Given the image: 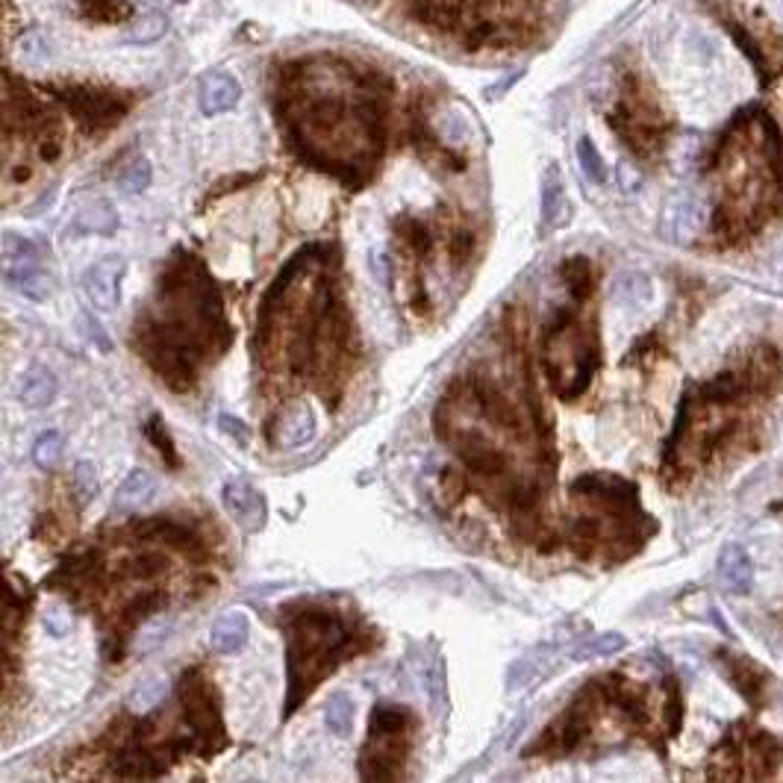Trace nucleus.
Segmentation results:
<instances>
[{
    "mask_svg": "<svg viewBox=\"0 0 783 783\" xmlns=\"http://www.w3.org/2000/svg\"><path fill=\"white\" fill-rule=\"evenodd\" d=\"M577 507L572 545L583 554L607 551L610 563L625 560L654 530L642 513L639 489L619 474H583L569 489Z\"/></svg>",
    "mask_w": 783,
    "mask_h": 783,
    "instance_id": "nucleus-2",
    "label": "nucleus"
},
{
    "mask_svg": "<svg viewBox=\"0 0 783 783\" xmlns=\"http://www.w3.org/2000/svg\"><path fill=\"white\" fill-rule=\"evenodd\" d=\"M151 177H154L151 162L145 157L133 159V162L127 165V171L121 174V189H124V195H139V192H145V189L151 186Z\"/></svg>",
    "mask_w": 783,
    "mask_h": 783,
    "instance_id": "nucleus-26",
    "label": "nucleus"
},
{
    "mask_svg": "<svg viewBox=\"0 0 783 783\" xmlns=\"http://www.w3.org/2000/svg\"><path fill=\"white\" fill-rule=\"evenodd\" d=\"M577 162H580V171L586 174V180H592L595 186H604V183H607V165H604V159H601L595 142H592L589 136H583V139L577 142Z\"/></svg>",
    "mask_w": 783,
    "mask_h": 783,
    "instance_id": "nucleus-23",
    "label": "nucleus"
},
{
    "mask_svg": "<svg viewBox=\"0 0 783 783\" xmlns=\"http://www.w3.org/2000/svg\"><path fill=\"white\" fill-rule=\"evenodd\" d=\"M56 389H59V383H56L51 368L30 366L18 380V401L27 410H45L53 404Z\"/></svg>",
    "mask_w": 783,
    "mask_h": 783,
    "instance_id": "nucleus-15",
    "label": "nucleus"
},
{
    "mask_svg": "<svg viewBox=\"0 0 783 783\" xmlns=\"http://www.w3.org/2000/svg\"><path fill=\"white\" fill-rule=\"evenodd\" d=\"M719 580L722 586L731 592V595H748L751 586H754V566H751V557L745 554L742 545H725L722 554H719Z\"/></svg>",
    "mask_w": 783,
    "mask_h": 783,
    "instance_id": "nucleus-12",
    "label": "nucleus"
},
{
    "mask_svg": "<svg viewBox=\"0 0 783 783\" xmlns=\"http://www.w3.org/2000/svg\"><path fill=\"white\" fill-rule=\"evenodd\" d=\"M418 719L410 707L377 704L368 719V736L360 751V781L401 783L413 754Z\"/></svg>",
    "mask_w": 783,
    "mask_h": 783,
    "instance_id": "nucleus-3",
    "label": "nucleus"
},
{
    "mask_svg": "<svg viewBox=\"0 0 783 783\" xmlns=\"http://www.w3.org/2000/svg\"><path fill=\"white\" fill-rule=\"evenodd\" d=\"M165 30H168V18L162 12H151L142 21H133V27L121 36V42H127V45H154V42H159L165 36Z\"/></svg>",
    "mask_w": 783,
    "mask_h": 783,
    "instance_id": "nucleus-22",
    "label": "nucleus"
},
{
    "mask_svg": "<svg viewBox=\"0 0 783 783\" xmlns=\"http://www.w3.org/2000/svg\"><path fill=\"white\" fill-rule=\"evenodd\" d=\"M242 101V86L233 74L227 71H209L201 77L198 86V104L204 115H218V112H230L233 106Z\"/></svg>",
    "mask_w": 783,
    "mask_h": 783,
    "instance_id": "nucleus-10",
    "label": "nucleus"
},
{
    "mask_svg": "<svg viewBox=\"0 0 783 783\" xmlns=\"http://www.w3.org/2000/svg\"><path fill=\"white\" fill-rule=\"evenodd\" d=\"M221 501H224V510L230 513V519L242 530H260L265 524V498L248 480H242V477L227 480L221 489Z\"/></svg>",
    "mask_w": 783,
    "mask_h": 783,
    "instance_id": "nucleus-8",
    "label": "nucleus"
},
{
    "mask_svg": "<svg viewBox=\"0 0 783 783\" xmlns=\"http://www.w3.org/2000/svg\"><path fill=\"white\" fill-rule=\"evenodd\" d=\"M280 627L286 636V716H295L339 663L374 648V630L336 601H292L280 613Z\"/></svg>",
    "mask_w": 783,
    "mask_h": 783,
    "instance_id": "nucleus-1",
    "label": "nucleus"
},
{
    "mask_svg": "<svg viewBox=\"0 0 783 783\" xmlns=\"http://www.w3.org/2000/svg\"><path fill=\"white\" fill-rule=\"evenodd\" d=\"M595 366V336L572 315H563L545 336V371L551 377V386L563 398H577L589 386Z\"/></svg>",
    "mask_w": 783,
    "mask_h": 783,
    "instance_id": "nucleus-4",
    "label": "nucleus"
},
{
    "mask_svg": "<svg viewBox=\"0 0 783 783\" xmlns=\"http://www.w3.org/2000/svg\"><path fill=\"white\" fill-rule=\"evenodd\" d=\"M539 207H542V224L545 227H560L572 218V204L566 198L563 174L551 162L542 174V189H539Z\"/></svg>",
    "mask_w": 783,
    "mask_h": 783,
    "instance_id": "nucleus-11",
    "label": "nucleus"
},
{
    "mask_svg": "<svg viewBox=\"0 0 783 783\" xmlns=\"http://www.w3.org/2000/svg\"><path fill=\"white\" fill-rule=\"evenodd\" d=\"M36 260H39V254H36V245L30 239L18 236L12 230L3 233V274L12 286H18L27 274L39 271Z\"/></svg>",
    "mask_w": 783,
    "mask_h": 783,
    "instance_id": "nucleus-13",
    "label": "nucleus"
},
{
    "mask_svg": "<svg viewBox=\"0 0 783 783\" xmlns=\"http://www.w3.org/2000/svg\"><path fill=\"white\" fill-rule=\"evenodd\" d=\"M162 698V680L151 678L145 680V683H139L133 692H130V698H127V707L133 710V713H148V710H154L157 707V701Z\"/></svg>",
    "mask_w": 783,
    "mask_h": 783,
    "instance_id": "nucleus-27",
    "label": "nucleus"
},
{
    "mask_svg": "<svg viewBox=\"0 0 783 783\" xmlns=\"http://www.w3.org/2000/svg\"><path fill=\"white\" fill-rule=\"evenodd\" d=\"M42 625L48 633L53 636H65L68 630H71V613H68V607H62V604H51V607H45V619H42Z\"/></svg>",
    "mask_w": 783,
    "mask_h": 783,
    "instance_id": "nucleus-30",
    "label": "nucleus"
},
{
    "mask_svg": "<svg viewBox=\"0 0 783 783\" xmlns=\"http://www.w3.org/2000/svg\"><path fill=\"white\" fill-rule=\"evenodd\" d=\"M698 151H701V139L695 136V133H689V136H683L678 139V145H675V151H672V162H675V168L683 171V168H689L695 157H698Z\"/></svg>",
    "mask_w": 783,
    "mask_h": 783,
    "instance_id": "nucleus-29",
    "label": "nucleus"
},
{
    "mask_svg": "<svg viewBox=\"0 0 783 783\" xmlns=\"http://www.w3.org/2000/svg\"><path fill=\"white\" fill-rule=\"evenodd\" d=\"M368 265H371V274H374V280H377L380 286H389V277H392V271H389V257L377 251V254H371Z\"/></svg>",
    "mask_w": 783,
    "mask_h": 783,
    "instance_id": "nucleus-34",
    "label": "nucleus"
},
{
    "mask_svg": "<svg viewBox=\"0 0 783 783\" xmlns=\"http://www.w3.org/2000/svg\"><path fill=\"white\" fill-rule=\"evenodd\" d=\"M86 327H89V336H92V339H95V342L101 345V351H104V354H109V351H112V342L106 339V333H104V330H101V324H98V321H95L92 315H86Z\"/></svg>",
    "mask_w": 783,
    "mask_h": 783,
    "instance_id": "nucleus-36",
    "label": "nucleus"
},
{
    "mask_svg": "<svg viewBox=\"0 0 783 783\" xmlns=\"http://www.w3.org/2000/svg\"><path fill=\"white\" fill-rule=\"evenodd\" d=\"M65 104L71 106L74 118L86 127V130H101L115 121H121L127 104L118 101L115 95H106L98 89H71L65 95Z\"/></svg>",
    "mask_w": 783,
    "mask_h": 783,
    "instance_id": "nucleus-7",
    "label": "nucleus"
},
{
    "mask_svg": "<svg viewBox=\"0 0 783 783\" xmlns=\"http://www.w3.org/2000/svg\"><path fill=\"white\" fill-rule=\"evenodd\" d=\"M148 436L154 439V445H157L159 451L165 448V454H168V463H171V466H177L174 445H171V439H168V433H165V427H162V421H159V418H151V424H148Z\"/></svg>",
    "mask_w": 783,
    "mask_h": 783,
    "instance_id": "nucleus-32",
    "label": "nucleus"
},
{
    "mask_svg": "<svg viewBox=\"0 0 783 783\" xmlns=\"http://www.w3.org/2000/svg\"><path fill=\"white\" fill-rule=\"evenodd\" d=\"M118 230V212L112 209V204L106 198H95L92 204L80 209L71 221V233L77 236H89V233H101V236H112Z\"/></svg>",
    "mask_w": 783,
    "mask_h": 783,
    "instance_id": "nucleus-16",
    "label": "nucleus"
},
{
    "mask_svg": "<svg viewBox=\"0 0 783 783\" xmlns=\"http://www.w3.org/2000/svg\"><path fill=\"white\" fill-rule=\"evenodd\" d=\"M218 421H221V427H224V430H227V433H230V436H236V439H239V442H242V445H245V442H248V430H245V424H242V421H239V418L221 416V418H218Z\"/></svg>",
    "mask_w": 783,
    "mask_h": 783,
    "instance_id": "nucleus-35",
    "label": "nucleus"
},
{
    "mask_svg": "<svg viewBox=\"0 0 783 783\" xmlns=\"http://www.w3.org/2000/svg\"><path fill=\"white\" fill-rule=\"evenodd\" d=\"M778 742L763 731H745L742 725L719 745L710 783H763L778 763Z\"/></svg>",
    "mask_w": 783,
    "mask_h": 783,
    "instance_id": "nucleus-5",
    "label": "nucleus"
},
{
    "mask_svg": "<svg viewBox=\"0 0 783 783\" xmlns=\"http://www.w3.org/2000/svg\"><path fill=\"white\" fill-rule=\"evenodd\" d=\"M315 439V413L307 404H295L280 421L283 448H304Z\"/></svg>",
    "mask_w": 783,
    "mask_h": 783,
    "instance_id": "nucleus-17",
    "label": "nucleus"
},
{
    "mask_svg": "<svg viewBox=\"0 0 783 783\" xmlns=\"http://www.w3.org/2000/svg\"><path fill=\"white\" fill-rule=\"evenodd\" d=\"M127 274V262L124 257H104V260L92 262L83 271V292L89 298V304L101 313H112L121 304V280Z\"/></svg>",
    "mask_w": 783,
    "mask_h": 783,
    "instance_id": "nucleus-6",
    "label": "nucleus"
},
{
    "mask_svg": "<svg viewBox=\"0 0 783 783\" xmlns=\"http://www.w3.org/2000/svg\"><path fill=\"white\" fill-rule=\"evenodd\" d=\"M74 486H77V492H80L83 501H92V498L98 495V477H95L92 463H80V466L74 469Z\"/></svg>",
    "mask_w": 783,
    "mask_h": 783,
    "instance_id": "nucleus-31",
    "label": "nucleus"
},
{
    "mask_svg": "<svg viewBox=\"0 0 783 783\" xmlns=\"http://www.w3.org/2000/svg\"><path fill=\"white\" fill-rule=\"evenodd\" d=\"M157 489H159V480L151 474V471L133 469L127 477H124V483L118 486V492H115V504L124 507V510H130V507H142V504H148V501L157 495Z\"/></svg>",
    "mask_w": 783,
    "mask_h": 783,
    "instance_id": "nucleus-19",
    "label": "nucleus"
},
{
    "mask_svg": "<svg viewBox=\"0 0 783 783\" xmlns=\"http://www.w3.org/2000/svg\"><path fill=\"white\" fill-rule=\"evenodd\" d=\"M707 204L692 195V192H678L669 204H666V227L672 233L675 242H692L698 233H704L707 227Z\"/></svg>",
    "mask_w": 783,
    "mask_h": 783,
    "instance_id": "nucleus-9",
    "label": "nucleus"
},
{
    "mask_svg": "<svg viewBox=\"0 0 783 783\" xmlns=\"http://www.w3.org/2000/svg\"><path fill=\"white\" fill-rule=\"evenodd\" d=\"M251 633V622L242 610H227L212 622V633L209 642L218 654H239L248 642Z\"/></svg>",
    "mask_w": 783,
    "mask_h": 783,
    "instance_id": "nucleus-14",
    "label": "nucleus"
},
{
    "mask_svg": "<svg viewBox=\"0 0 783 783\" xmlns=\"http://www.w3.org/2000/svg\"><path fill=\"white\" fill-rule=\"evenodd\" d=\"M324 725L333 736H348L354 728V701L342 692L330 695L324 707Z\"/></svg>",
    "mask_w": 783,
    "mask_h": 783,
    "instance_id": "nucleus-21",
    "label": "nucleus"
},
{
    "mask_svg": "<svg viewBox=\"0 0 783 783\" xmlns=\"http://www.w3.org/2000/svg\"><path fill=\"white\" fill-rule=\"evenodd\" d=\"M616 180H619V186H622V192H636L639 186H642V177H639V171L627 162V159H622L619 165H616Z\"/></svg>",
    "mask_w": 783,
    "mask_h": 783,
    "instance_id": "nucleus-33",
    "label": "nucleus"
},
{
    "mask_svg": "<svg viewBox=\"0 0 783 783\" xmlns=\"http://www.w3.org/2000/svg\"><path fill=\"white\" fill-rule=\"evenodd\" d=\"M145 3H148V6H157L159 0H145Z\"/></svg>",
    "mask_w": 783,
    "mask_h": 783,
    "instance_id": "nucleus-38",
    "label": "nucleus"
},
{
    "mask_svg": "<svg viewBox=\"0 0 783 783\" xmlns=\"http://www.w3.org/2000/svg\"><path fill=\"white\" fill-rule=\"evenodd\" d=\"M627 645V639L622 633L610 630V633H598L586 642H580L575 651H572V660L583 663V660H598V657H610V654H619Z\"/></svg>",
    "mask_w": 783,
    "mask_h": 783,
    "instance_id": "nucleus-20",
    "label": "nucleus"
},
{
    "mask_svg": "<svg viewBox=\"0 0 783 783\" xmlns=\"http://www.w3.org/2000/svg\"><path fill=\"white\" fill-rule=\"evenodd\" d=\"M62 445H65V439L59 430H45L33 445V463L39 469H53L62 457Z\"/></svg>",
    "mask_w": 783,
    "mask_h": 783,
    "instance_id": "nucleus-24",
    "label": "nucleus"
},
{
    "mask_svg": "<svg viewBox=\"0 0 783 783\" xmlns=\"http://www.w3.org/2000/svg\"><path fill=\"white\" fill-rule=\"evenodd\" d=\"M775 268H778V274L783 277V251H781V257H778V265H775Z\"/></svg>",
    "mask_w": 783,
    "mask_h": 783,
    "instance_id": "nucleus-37",
    "label": "nucleus"
},
{
    "mask_svg": "<svg viewBox=\"0 0 783 783\" xmlns=\"http://www.w3.org/2000/svg\"><path fill=\"white\" fill-rule=\"evenodd\" d=\"M248 783H260V781H248Z\"/></svg>",
    "mask_w": 783,
    "mask_h": 783,
    "instance_id": "nucleus-40",
    "label": "nucleus"
},
{
    "mask_svg": "<svg viewBox=\"0 0 783 783\" xmlns=\"http://www.w3.org/2000/svg\"><path fill=\"white\" fill-rule=\"evenodd\" d=\"M83 3V15L95 18V21H121L130 18L133 6L127 0H80Z\"/></svg>",
    "mask_w": 783,
    "mask_h": 783,
    "instance_id": "nucleus-25",
    "label": "nucleus"
},
{
    "mask_svg": "<svg viewBox=\"0 0 783 783\" xmlns=\"http://www.w3.org/2000/svg\"><path fill=\"white\" fill-rule=\"evenodd\" d=\"M21 295H27L30 301H45L48 295H51V283H48V277L42 274V271H33V274H27L18 286H15Z\"/></svg>",
    "mask_w": 783,
    "mask_h": 783,
    "instance_id": "nucleus-28",
    "label": "nucleus"
},
{
    "mask_svg": "<svg viewBox=\"0 0 783 783\" xmlns=\"http://www.w3.org/2000/svg\"><path fill=\"white\" fill-rule=\"evenodd\" d=\"M728 675L739 686V692L757 707L763 704V692H766V680L769 675L760 669V663H751L745 657H728Z\"/></svg>",
    "mask_w": 783,
    "mask_h": 783,
    "instance_id": "nucleus-18",
    "label": "nucleus"
},
{
    "mask_svg": "<svg viewBox=\"0 0 783 783\" xmlns=\"http://www.w3.org/2000/svg\"><path fill=\"white\" fill-rule=\"evenodd\" d=\"M174 3H186V0H174Z\"/></svg>",
    "mask_w": 783,
    "mask_h": 783,
    "instance_id": "nucleus-39",
    "label": "nucleus"
}]
</instances>
